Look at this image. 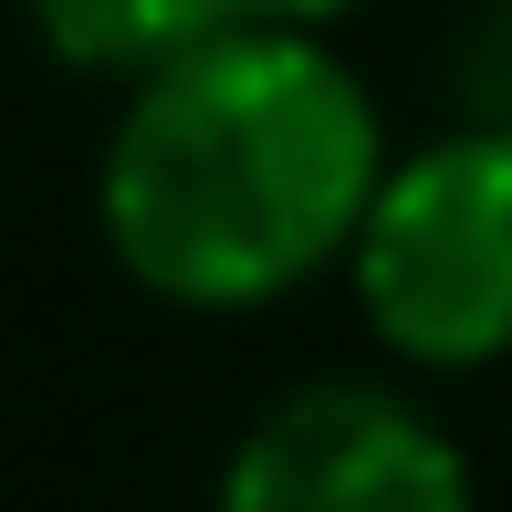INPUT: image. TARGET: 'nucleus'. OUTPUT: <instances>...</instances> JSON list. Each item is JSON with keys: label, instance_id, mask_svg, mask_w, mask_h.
I'll return each instance as SVG.
<instances>
[{"label": "nucleus", "instance_id": "7ed1b4c3", "mask_svg": "<svg viewBox=\"0 0 512 512\" xmlns=\"http://www.w3.org/2000/svg\"><path fill=\"white\" fill-rule=\"evenodd\" d=\"M220 512H481V481L408 387L314 377L230 439Z\"/></svg>", "mask_w": 512, "mask_h": 512}, {"label": "nucleus", "instance_id": "f257e3e1", "mask_svg": "<svg viewBox=\"0 0 512 512\" xmlns=\"http://www.w3.org/2000/svg\"><path fill=\"white\" fill-rule=\"evenodd\" d=\"M377 178V95L324 53V32H230L126 95L95 168V220L157 304L251 314L356 251Z\"/></svg>", "mask_w": 512, "mask_h": 512}, {"label": "nucleus", "instance_id": "423d86ee", "mask_svg": "<svg viewBox=\"0 0 512 512\" xmlns=\"http://www.w3.org/2000/svg\"><path fill=\"white\" fill-rule=\"evenodd\" d=\"M230 11H241L251 32H335L356 0H230Z\"/></svg>", "mask_w": 512, "mask_h": 512}, {"label": "nucleus", "instance_id": "20e7f679", "mask_svg": "<svg viewBox=\"0 0 512 512\" xmlns=\"http://www.w3.org/2000/svg\"><path fill=\"white\" fill-rule=\"evenodd\" d=\"M32 11V32H42V53L63 63V74H84V84H157V74H178V63H199L209 42H230V32H251L230 0H21Z\"/></svg>", "mask_w": 512, "mask_h": 512}, {"label": "nucleus", "instance_id": "39448f33", "mask_svg": "<svg viewBox=\"0 0 512 512\" xmlns=\"http://www.w3.org/2000/svg\"><path fill=\"white\" fill-rule=\"evenodd\" d=\"M450 126L512 136V0H481L450 42Z\"/></svg>", "mask_w": 512, "mask_h": 512}, {"label": "nucleus", "instance_id": "f03ea898", "mask_svg": "<svg viewBox=\"0 0 512 512\" xmlns=\"http://www.w3.org/2000/svg\"><path fill=\"white\" fill-rule=\"evenodd\" d=\"M366 335L418 377H471L512 356V136L439 126L387 157L345 251Z\"/></svg>", "mask_w": 512, "mask_h": 512}]
</instances>
